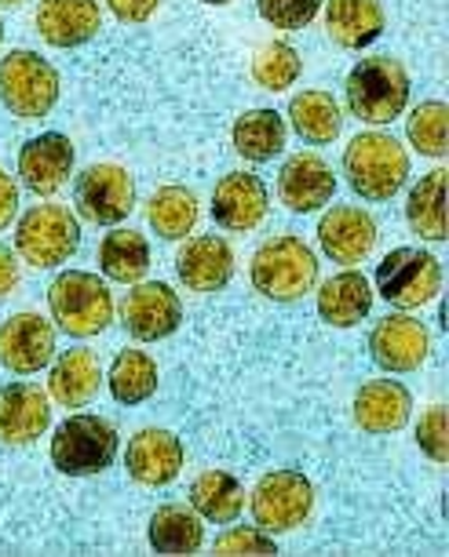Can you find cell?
<instances>
[{
	"label": "cell",
	"mask_w": 449,
	"mask_h": 557,
	"mask_svg": "<svg viewBox=\"0 0 449 557\" xmlns=\"http://www.w3.org/2000/svg\"><path fill=\"white\" fill-rule=\"evenodd\" d=\"M427 350H432V335H427L424 321L410 318V313H388L369 332V354L384 372H416L427 361Z\"/></svg>",
	"instance_id": "12"
},
{
	"label": "cell",
	"mask_w": 449,
	"mask_h": 557,
	"mask_svg": "<svg viewBox=\"0 0 449 557\" xmlns=\"http://www.w3.org/2000/svg\"><path fill=\"white\" fill-rule=\"evenodd\" d=\"M300 70H304V62H300V51L286 45V40H270V45H264L256 51L253 59V77L259 88L267 91H286L296 84Z\"/></svg>",
	"instance_id": "35"
},
{
	"label": "cell",
	"mask_w": 449,
	"mask_h": 557,
	"mask_svg": "<svg viewBox=\"0 0 449 557\" xmlns=\"http://www.w3.org/2000/svg\"><path fill=\"white\" fill-rule=\"evenodd\" d=\"M234 150L253 164H267L286 150V117L275 110H248L234 121Z\"/></svg>",
	"instance_id": "29"
},
{
	"label": "cell",
	"mask_w": 449,
	"mask_h": 557,
	"mask_svg": "<svg viewBox=\"0 0 449 557\" xmlns=\"http://www.w3.org/2000/svg\"><path fill=\"white\" fill-rule=\"evenodd\" d=\"M102 383V364L92 350H62L51 364L48 375V394L51 401L62 408H85L92 397L99 394Z\"/></svg>",
	"instance_id": "23"
},
{
	"label": "cell",
	"mask_w": 449,
	"mask_h": 557,
	"mask_svg": "<svg viewBox=\"0 0 449 557\" xmlns=\"http://www.w3.org/2000/svg\"><path fill=\"white\" fill-rule=\"evenodd\" d=\"M118 456V430L102 416H70L51 437V462L70 478H88L107 470Z\"/></svg>",
	"instance_id": "6"
},
{
	"label": "cell",
	"mask_w": 449,
	"mask_h": 557,
	"mask_svg": "<svg viewBox=\"0 0 449 557\" xmlns=\"http://www.w3.org/2000/svg\"><path fill=\"white\" fill-rule=\"evenodd\" d=\"M289 124L311 146H326L340 135L343 128V113L340 102L329 91H300L289 102Z\"/></svg>",
	"instance_id": "27"
},
{
	"label": "cell",
	"mask_w": 449,
	"mask_h": 557,
	"mask_svg": "<svg viewBox=\"0 0 449 557\" xmlns=\"http://www.w3.org/2000/svg\"><path fill=\"white\" fill-rule=\"evenodd\" d=\"M99 270L110 281H121V285L143 281V273L150 270V245H146V237L135 234V230H113V234H107L99 245Z\"/></svg>",
	"instance_id": "31"
},
{
	"label": "cell",
	"mask_w": 449,
	"mask_h": 557,
	"mask_svg": "<svg viewBox=\"0 0 449 557\" xmlns=\"http://www.w3.org/2000/svg\"><path fill=\"white\" fill-rule=\"evenodd\" d=\"M150 546L158 554H197L205 543V524L194 507L183 503H165L150 518Z\"/></svg>",
	"instance_id": "28"
},
{
	"label": "cell",
	"mask_w": 449,
	"mask_h": 557,
	"mask_svg": "<svg viewBox=\"0 0 449 557\" xmlns=\"http://www.w3.org/2000/svg\"><path fill=\"white\" fill-rule=\"evenodd\" d=\"M183 321V302L165 281H146L135 285L121 302V324L132 339L139 343H158L180 329Z\"/></svg>",
	"instance_id": "11"
},
{
	"label": "cell",
	"mask_w": 449,
	"mask_h": 557,
	"mask_svg": "<svg viewBox=\"0 0 449 557\" xmlns=\"http://www.w3.org/2000/svg\"><path fill=\"white\" fill-rule=\"evenodd\" d=\"M110 394L121 405H139L158 394V361L143 350H121L110 364Z\"/></svg>",
	"instance_id": "32"
},
{
	"label": "cell",
	"mask_w": 449,
	"mask_h": 557,
	"mask_svg": "<svg viewBox=\"0 0 449 557\" xmlns=\"http://www.w3.org/2000/svg\"><path fill=\"white\" fill-rule=\"evenodd\" d=\"M410 230L424 240H446V172L435 168L410 190L405 201Z\"/></svg>",
	"instance_id": "30"
},
{
	"label": "cell",
	"mask_w": 449,
	"mask_h": 557,
	"mask_svg": "<svg viewBox=\"0 0 449 557\" xmlns=\"http://www.w3.org/2000/svg\"><path fill=\"white\" fill-rule=\"evenodd\" d=\"M405 135L416 146V153L424 157H446L449 150V107L446 102H421L410 121H405Z\"/></svg>",
	"instance_id": "34"
},
{
	"label": "cell",
	"mask_w": 449,
	"mask_h": 557,
	"mask_svg": "<svg viewBox=\"0 0 449 557\" xmlns=\"http://www.w3.org/2000/svg\"><path fill=\"white\" fill-rule=\"evenodd\" d=\"M256 8L275 29H304L321 12V0H256Z\"/></svg>",
	"instance_id": "36"
},
{
	"label": "cell",
	"mask_w": 449,
	"mask_h": 557,
	"mask_svg": "<svg viewBox=\"0 0 449 557\" xmlns=\"http://www.w3.org/2000/svg\"><path fill=\"white\" fill-rule=\"evenodd\" d=\"M216 554H278V543L264 529H231L216 540Z\"/></svg>",
	"instance_id": "38"
},
{
	"label": "cell",
	"mask_w": 449,
	"mask_h": 557,
	"mask_svg": "<svg viewBox=\"0 0 449 557\" xmlns=\"http://www.w3.org/2000/svg\"><path fill=\"white\" fill-rule=\"evenodd\" d=\"M343 175L362 201H391L410 178V153L388 132H362L343 150Z\"/></svg>",
	"instance_id": "1"
},
{
	"label": "cell",
	"mask_w": 449,
	"mask_h": 557,
	"mask_svg": "<svg viewBox=\"0 0 449 557\" xmlns=\"http://www.w3.org/2000/svg\"><path fill=\"white\" fill-rule=\"evenodd\" d=\"M348 110L365 124H391L410 102V73L399 59L369 55L348 73Z\"/></svg>",
	"instance_id": "3"
},
{
	"label": "cell",
	"mask_w": 449,
	"mask_h": 557,
	"mask_svg": "<svg viewBox=\"0 0 449 557\" xmlns=\"http://www.w3.org/2000/svg\"><path fill=\"white\" fill-rule=\"evenodd\" d=\"M248 273H253L259 296L275 302H296L318 285V256L300 237L281 234L259 245Z\"/></svg>",
	"instance_id": "2"
},
{
	"label": "cell",
	"mask_w": 449,
	"mask_h": 557,
	"mask_svg": "<svg viewBox=\"0 0 449 557\" xmlns=\"http://www.w3.org/2000/svg\"><path fill=\"white\" fill-rule=\"evenodd\" d=\"M56 361V329L40 313H15L0 324V364L15 375H34Z\"/></svg>",
	"instance_id": "13"
},
{
	"label": "cell",
	"mask_w": 449,
	"mask_h": 557,
	"mask_svg": "<svg viewBox=\"0 0 449 557\" xmlns=\"http://www.w3.org/2000/svg\"><path fill=\"white\" fill-rule=\"evenodd\" d=\"M81 248V223L62 205H37L19 219L15 230V251L29 267L56 270L70 262L73 251Z\"/></svg>",
	"instance_id": "7"
},
{
	"label": "cell",
	"mask_w": 449,
	"mask_h": 557,
	"mask_svg": "<svg viewBox=\"0 0 449 557\" xmlns=\"http://www.w3.org/2000/svg\"><path fill=\"white\" fill-rule=\"evenodd\" d=\"M191 507L197 510L202 521L231 524L238 521V513L245 510V488H242V481L234 474H227V470H205L191 485Z\"/></svg>",
	"instance_id": "26"
},
{
	"label": "cell",
	"mask_w": 449,
	"mask_h": 557,
	"mask_svg": "<svg viewBox=\"0 0 449 557\" xmlns=\"http://www.w3.org/2000/svg\"><path fill=\"white\" fill-rule=\"evenodd\" d=\"M102 29L96 0H40L37 34L51 48H81Z\"/></svg>",
	"instance_id": "21"
},
{
	"label": "cell",
	"mask_w": 449,
	"mask_h": 557,
	"mask_svg": "<svg viewBox=\"0 0 449 557\" xmlns=\"http://www.w3.org/2000/svg\"><path fill=\"white\" fill-rule=\"evenodd\" d=\"M51 318L73 339H92L107 332L113 321V296L96 273L88 270H66L51 281L48 288Z\"/></svg>",
	"instance_id": "4"
},
{
	"label": "cell",
	"mask_w": 449,
	"mask_h": 557,
	"mask_svg": "<svg viewBox=\"0 0 449 557\" xmlns=\"http://www.w3.org/2000/svg\"><path fill=\"white\" fill-rule=\"evenodd\" d=\"M205 4H231V0H205Z\"/></svg>",
	"instance_id": "43"
},
{
	"label": "cell",
	"mask_w": 449,
	"mask_h": 557,
	"mask_svg": "<svg viewBox=\"0 0 449 557\" xmlns=\"http://www.w3.org/2000/svg\"><path fill=\"white\" fill-rule=\"evenodd\" d=\"M410 412L413 397L395 380H373L354 394V423L365 434H395L410 423Z\"/></svg>",
	"instance_id": "22"
},
{
	"label": "cell",
	"mask_w": 449,
	"mask_h": 557,
	"mask_svg": "<svg viewBox=\"0 0 449 557\" xmlns=\"http://www.w3.org/2000/svg\"><path fill=\"white\" fill-rule=\"evenodd\" d=\"M248 507H253L256 529H264L267 535H281L300 529L311 518L315 488L300 470H270V474L256 481Z\"/></svg>",
	"instance_id": "8"
},
{
	"label": "cell",
	"mask_w": 449,
	"mask_h": 557,
	"mask_svg": "<svg viewBox=\"0 0 449 557\" xmlns=\"http://www.w3.org/2000/svg\"><path fill=\"white\" fill-rule=\"evenodd\" d=\"M4 8H19V4H26V0H0Z\"/></svg>",
	"instance_id": "42"
},
{
	"label": "cell",
	"mask_w": 449,
	"mask_h": 557,
	"mask_svg": "<svg viewBox=\"0 0 449 557\" xmlns=\"http://www.w3.org/2000/svg\"><path fill=\"white\" fill-rule=\"evenodd\" d=\"M19 285V262L12 256V248L0 245V296H8Z\"/></svg>",
	"instance_id": "41"
},
{
	"label": "cell",
	"mask_w": 449,
	"mask_h": 557,
	"mask_svg": "<svg viewBox=\"0 0 449 557\" xmlns=\"http://www.w3.org/2000/svg\"><path fill=\"white\" fill-rule=\"evenodd\" d=\"M442 288V267L424 248H395L377 267V292L391 307L416 310L432 302Z\"/></svg>",
	"instance_id": "9"
},
{
	"label": "cell",
	"mask_w": 449,
	"mask_h": 557,
	"mask_svg": "<svg viewBox=\"0 0 449 557\" xmlns=\"http://www.w3.org/2000/svg\"><path fill=\"white\" fill-rule=\"evenodd\" d=\"M416 445L432 462H449V419H446V405H432L416 423Z\"/></svg>",
	"instance_id": "37"
},
{
	"label": "cell",
	"mask_w": 449,
	"mask_h": 557,
	"mask_svg": "<svg viewBox=\"0 0 449 557\" xmlns=\"http://www.w3.org/2000/svg\"><path fill=\"white\" fill-rule=\"evenodd\" d=\"M270 205V194L259 175L248 172H231L216 183L213 190V219L216 226L234 230V234H245V230H256L264 223Z\"/></svg>",
	"instance_id": "18"
},
{
	"label": "cell",
	"mask_w": 449,
	"mask_h": 557,
	"mask_svg": "<svg viewBox=\"0 0 449 557\" xmlns=\"http://www.w3.org/2000/svg\"><path fill=\"white\" fill-rule=\"evenodd\" d=\"M0 102L23 121L48 117L59 102V73L37 51L19 48L0 59Z\"/></svg>",
	"instance_id": "5"
},
{
	"label": "cell",
	"mask_w": 449,
	"mask_h": 557,
	"mask_svg": "<svg viewBox=\"0 0 449 557\" xmlns=\"http://www.w3.org/2000/svg\"><path fill=\"white\" fill-rule=\"evenodd\" d=\"M73 205L96 226H118L135 208V183L121 164H92L73 183Z\"/></svg>",
	"instance_id": "10"
},
{
	"label": "cell",
	"mask_w": 449,
	"mask_h": 557,
	"mask_svg": "<svg viewBox=\"0 0 449 557\" xmlns=\"http://www.w3.org/2000/svg\"><path fill=\"white\" fill-rule=\"evenodd\" d=\"M0 45H4V23H0Z\"/></svg>",
	"instance_id": "44"
},
{
	"label": "cell",
	"mask_w": 449,
	"mask_h": 557,
	"mask_svg": "<svg viewBox=\"0 0 449 557\" xmlns=\"http://www.w3.org/2000/svg\"><path fill=\"white\" fill-rule=\"evenodd\" d=\"M373 310V288L359 270H343L318 288V313L332 329H351Z\"/></svg>",
	"instance_id": "25"
},
{
	"label": "cell",
	"mask_w": 449,
	"mask_h": 557,
	"mask_svg": "<svg viewBox=\"0 0 449 557\" xmlns=\"http://www.w3.org/2000/svg\"><path fill=\"white\" fill-rule=\"evenodd\" d=\"M197 197L186 186H161L146 205V223H150L165 240H183L197 226Z\"/></svg>",
	"instance_id": "33"
},
{
	"label": "cell",
	"mask_w": 449,
	"mask_h": 557,
	"mask_svg": "<svg viewBox=\"0 0 449 557\" xmlns=\"http://www.w3.org/2000/svg\"><path fill=\"white\" fill-rule=\"evenodd\" d=\"M377 223L369 212L354 205H332L318 223V245L332 262L354 267V262L369 259V251L377 248Z\"/></svg>",
	"instance_id": "14"
},
{
	"label": "cell",
	"mask_w": 449,
	"mask_h": 557,
	"mask_svg": "<svg viewBox=\"0 0 449 557\" xmlns=\"http://www.w3.org/2000/svg\"><path fill=\"white\" fill-rule=\"evenodd\" d=\"M124 467H129L132 481H139V485H150V488L172 485L183 470V441L175 437L172 430L146 426L129 441Z\"/></svg>",
	"instance_id": "15"
},
{
	"label": "cell",
	"mask_w": 449,
	"mask_h": 557,
	"mask_svg": "<svg viewBox=\"0 0 449 557\" xmlns=\"http://www.w3.org/2000/svg\"><path fill=\"white\" fill-rule=\"evenodd\" d=\"M15 212H19V186H15V178L0 168V230L12 226Z\"/></svg>",
	"instance_id": "40"
},
{
	"label": "cell",
	"mask_w": 449,
	"mask_h": 557,
	"mask_svg": "<svg viewBox=\"0 0 449 557\" xmlns=\"http://www.w3.org/2000/svg\"><path fill=\"white\" fill-rule=\"evenodd\" d=\"M73 143L62 132H45L37 139H29L19 150V175L23 186L37 197H51L56 190L66 186V178L73 172Z\"/></svg>",
	"instance_id": "17"
},
{
	"label": "cell",
	"mask_w": 449,
	"mask_h": 557,
	"mask_svg": "<svg viewBox=\"0 0 449 557\" xmlns=\"http://www.w3.org/2000/svg\"><path fill=\"white\" fill-rule=\"evenodd\" d=\"M175 273L191 292H219L231 285L234 277V251L219 234H202L191 237L175 256Z\"/></svg>",
	"instance_id": "19"
},
{
	"label": "cell",
	"mask_w": 449,
	"mask_h": 557,
	"mask_svg": "<svg viewBox=\"0 0 449 557\" xmlns=\"http://www.w3.org/2000/svg\"><path fill=\"white\" fill-rule=\"evenodd\" d=\"M51 423L48 394L34 383L0 386V441L4 445H34Z\"/></svg>",
	"instance_id": "20"
},
{
	"label": "cell",
	"mask_w": 449,
	"mask_h": 557,
	"mask_svg": "<svg viewBox=\"0 0 449 557\" xmlns=\"http://www.w3.org/2000/svg\"><path fill=\"white\" fill-rule=\"evenodd\" d=\"M161 0H107V8L121 23H146L154 12H158Z\"/></svg>",
	"instance_id": "39"
},
{
	"label": "cell",
	"mask_w": 449,
	"mask_h": 557,
	"mask_svg": "<svg viewBox=\"0 0 449 557\" xmlns=\"http://www.w3.org/2000/svg\"><path fill=\"white\" fill-rule=\"evenodd\" d=\"M326 34L340 48H369L384 34L380 0H326Z\"/></svg>",
	"instance_id": "24"
},
{
	"label": "cell",
	"mask_w": 449,
	"mask_h": 557,
	"mask_svg": "<svg viewBox=\"0 0 449 557\" xmlns=\"http://www.w3.org/2000/svg\"><path fill=\"white\" fill-rule=\"evenodd\" d=\"M332 194H337V175H332V168L318 153H292L281 164L278 197L289 212H318V208L332 201Z\"/></svg>",
	"instance_id": "16"
}]
</instances>
